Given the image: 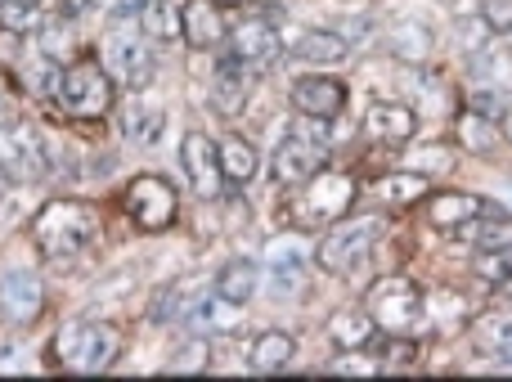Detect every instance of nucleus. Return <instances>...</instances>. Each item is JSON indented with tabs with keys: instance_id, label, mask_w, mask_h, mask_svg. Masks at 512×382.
<instances>
[{
	"instance_id": "obj_1",
	"label": "nucleus",
	"mask_w": 512,
	"mask_h": 382,
	"mask_svg": "<svg viewBox=\"0 0 512 382\" xmlns=\"http://www.w3.org/2000/svg\"><path fill=\"white\" fill-rule=\"evenodd\" d=\"M32 234H36V248H41L45 261H68L99 239V216L90 203L59 198V203H50L41 216H36Z\"/></svg>"
},
{
	"instance_id": "obj_2",
	"label": "nucleus",
	"mask_w": 512,
	"mask_h": 382,
	"mask_svg": "<svg viewBox=\"0 0 512 382\" xmlns=\"http://www.w3.org/2000/svg\"><path fill=\"white\" fill-rule=\"evenodd\" d=\"M122 351V333L113 324H99V320H81L68 324V329L54 338V356H59L63 369H77V374H99L108 369Z\"/></svg>"
},
{
	"instance_id": "obj_3",
	"label": "nucleus",
	"mask_w": 512,
	"mask_h": 382,
	"mask_svg": "<svg viewBox=\"0 0 512 382\" xmlns=\"http://www.w3.org/2000/svg\"><path fill=\"white\" fill-rule=\"evenodd\" d=\"M59 104L68 108L72 117H81V122L108 117V108H113V77H108L104 63H95V59L68 63L63 81H59Z\"/></svg>"
},
{
	"instance_id": "obj_4",
	"label": "nucleus",
	"mask_w": 512,
	"mask_h": 382,
	"mask_svg": "<svg viewBox=\"0 0 512 382\" xmlns=\"http://www.w3.org/2000/svg\"><path fill=\"white\" fill-rule=\"evenodd\" d=\"M104 54H108V68H113V77L122 81V86L140 90L153 81L158 59H153V50H149V32H144L135 18H122V23L104 36Z\"/></svg>"
},
{
	"instance_id": "obj_5",
	"label": "nucleus",
	"mask_w": 512,
	"mask_h": 382,
	"mask_svg": "<svg viewBox=\"0 0 512 382\" xmlns=\"http://www.w3.org/2000/svg\"><path fill=\"white\" fill-rule=\"evenodd\" d=\"M364 311L373 315V324L382 333H409L418 324V315H423V293L405 275H382L364 297Z\"/></svg>"
},
{
	"instance_id": "obj_6",
	"label": "nucleus",
	"mask_w": 512,
	"mask_h": 382,
	"mask_svg": "<svg viewBox=\"0 0 512 382\" xmlns=\"http://www.w3.org/2000/svg\"><path fill=\"white\" fill-rule=\"evenodd\" d=\"M126 212H131V221L140 225V230H149V234H158V230H167L171 221H176V185L171 180H162V176H135L131 185H126Z\"/></svg>"
},
{
	"instance_id": "obj_7",
	"label": "nucleus",
	"mask_w": 512,
	"mask_h": 382,
	"mask_svg": "<svg viewBox=\"0 0 512 382\" xmlns=\"http://www.w3.org/2000/svg\"><path fill=\"white\" fill-rule=\"evenodd\" d=\"M45 171H50V149H45L36 126L0 131V176L23 185V180H41Z\"/></svg>"
},
{
	"instance_id": "obj_8",
	"label": "nucleus",
	"mask_w": 512,
	"mask_h": 382,
	"mask_svg": "<svg viewBox=\"0 0 512 382\" xmlns=\"http://www.w3.org/2000/svg\"><path fill=\"white\" fill-rule=\"evenodd\" d=\"M355 203V180L346 171H315L301 189V216L315 225L324 221H342Z\"/></svg>"
},
{
	"instance_id": "obj_9",
	"label": "nucleus",
	"mask_w": 512,
	"mask_h": 382,
	"mask_svg": "<svg viewBox=\"0 0 512 382\" xmlns=\"http://www.w3.org/2000/svg\"><path fill=\"white\" fill-rule=\"evenodd\" d=\"M378 230H382V225L373 221V216H364V221H342V225H333V230H328V239L319 243V266H328V270H351V266H360V261L369 257V248H373V239H378Z\"/></svg>"
},
{
	"instance_id": "obj_10",
	"label": "nucleus",
	"mask_w": 512,
	"mask_h": 382,
	"mask_svg": "<svg viewBox=\"0 0 512 382\" xmlns=\"http://www.w3.org/2000/svg\"><path fill=\"white\" fill-rule=\"evenodd\" d=\"M41 311H45V293L32 270H9V275H0V320L23 329V324L41 320Z\"/></svg>"
},
{
	"instance_id": "obj_11",
	"label": "nucleus",
	"mask_w": 512,
	"mask_h": 382,
	"mask_svg": "<svg viewBox=\"0 0 512 382\" xmlns=\"http://www.w3.org/2000/svg\"><path fill=\"white\" fill-rule=\"evenodd\" d=\"M180 162H185V176L189 185H194L198 198H216L221 194V153H216L212 135L203 131H189L185 144H180Z\"/></svg>"
},
{
	"instance_id": "obj_12",
	"label": "nucleus",
	"mask_w": 512,
	"mask_h": 382,
	"mask_svg": "<svg viewBox=\"0 0 512 382\" xmlns=\"http://www.w3.org/2000/svg\"><path fill=\"white\" fill-rule=\"evenodd\" d=\"M230 54L239 63H248L252 72H265L283 54V41H279V32H274L270 23H261V18H248V23H239L230 32Z\"/></svg>"
},
{
	"instance_id": "obj_13",
	"label": "nucleus",
	"mask_w": 512,
	"mask_h": 382,
	"mask_svg": "<svg viewBox=\"0 0 512 382\" xmlns=\"http://www.w3.org/2000/svg\"><path fill=\"white\" fill-rule=\"evenodd\" d=\"M292 108L315 122H328L346 108V86L333 77H297L292 81Z\"/></svg>"
},
{
	"instance_id": "obj_14",
	"label": "nucleus",
	"mask_w": 512,
	"mask_h": 382,
	"mask_svg": "<svg viewBox=\"0 0 512 382\" xmlns=\"http://www.w3.org/2000/svg\"><path fill=\"white\" fill-rule=\"evenodd\" d=\"M248 95H252V68L248 63H239L230 54V59L216 68V86H212V108L221 117H239L243 108H248Z\"/></svg>"
},
{
	"instance_id": "obj_15",
	"label": "nucleus",
	"mask_w": 512,
	"mask_h": 382,
	"mask_svg": "<svg viewBox=\"0 0 512 382\" xmlns=\"http://www.w3.org/2000/svg\"><path fill=\"white\" fill-rule=\"evenodd\" d=\"M315 167H319V149L306 135L283 140L279 153H274V180H279V185H306V180L315 176Z\"/></svg>"
},
{
	"instance_id": "obj_16",
	"label": "nucleus",
	"mask_w": 512,
	"mask_h": 382,
	"mask_svg": "<svg viewBox=\"0 0 512 382\" xmlns=\"http://www.w3.org/2000/svg\"><path fill=\"white\" fill-rule=\"evenodd\" d=\"M364 131L382 144H405V140H414L418 117H414V108H405V104H373L369 113H364Z\"/></svg>"
},
{
	"instance_id": "obj_17",
	"label": "nucleus",
	"mask_w": 512,
	"mask_h": 382,
	"mask_svg": "<svg viewBox=\"0 0 512 382\" xmlns=\"http://www.w3.org/2000/svg\"><path fill=\"white\" fill-rule=\"evenodd\" d=\"M292 54H297L301 63H315V68H333V63H346L351 45H346L342 32H328V27H310V32L297 36Z\"/></svg>"
},
{
	"instance_id": "obj_18",
	"label": "nucleus",
	"mask_w": 512,
	"mask_h": 382,
	"mask_svg": "<svg viewBox=\"0 0 512 382\" xmlns=\"http://www.w3.org/2000/svg\"><path fill=\"white\" fill-rule=\"evenodd\" d=\"M427 176L423 171H391V176H378L369 185V198L382 207H409L418 203V198H427Z\"/></svg>"
},
{
	"instance_id": "obj_19",
	"label": "nucleus",
	"mask_w": 512,
	"mask_h": 382,
	"mask_svg": "<svg viewBox=\"0 0 512 382\" xmlns=\"http://www.w3.org/2000/svg\"><path fill=\"white\" fill-rule=\"evenodd\" d=\"M221 36H225V23H221L216 0H189L185 5V41L194 45V50H212V45H221Z\"/></svg>"
},
{
	"instance_id": "obj_20",
	"label": "nucleus",
	"mask_w": 512,
	"mask_h": 382,
	"mask_svg": "<svg viewBox=\"0 0 512 382\" xmlns=\"http://www.w3.org/2000/svg\"><path fill=\"white\" fill-rule=\"evenodd\" d=\"M135 23L153 36V41H180L185 36V9L176 0H140Z\"/></svg>"
},
{
	"instance_id": "obj_21",
	"label": "nucleus",
	"mask_w": 512,
	"mask_h": 382,
	"mask_svg": "<svg viewBox=\"0 0 512 382\" xmlns=\"http://www.w3.org/2000/svg\"><path fill=\"white\" fill-rule=\"evenodd\" d=\"M292 356H297V338H292V333L270 329V333H261V338L252 342L248 365L256 369V374H279V369L292 365Z\"/></svg>"
},
{
	"instance_id": "obj_22",
	"label": "nucleus",
	"mask_w": 512,
	"mask_h": 382,
	"mask_svg": "<svg viewBox=\"0 0 512 382\" xmlns=\"http://www.w3.org/2000/svg\"><path fill=\"white\" fill-rule=\"evenodd\" d=\"M427 216H432V225L459 230V225L490 216V203H486V198H477V194H441L432 207H427Z\"/></svg>"
},
{
	"instance_id": "obj_23",
	"label": "nucleus",
	"mask_w": 512,
	"mask_h": 382,
	"mask_svg": "<svg viewBox=\"0 0 512 382\" xmlns=\"http://www.w3.org/2000/svg\"><path fill=\"white\" fill-rule=\"evenodd\" d=\"M378 324H373L369 311H337L333 320H328V338H333L337 351H351V347H373V338H378Z\"/></svg>"
},
{
	"instance_id": "obj_24",
	"label": "nucleus",
	"mask_w": 512,
	"mask_h": 382,
	"mask_svg": "<svg viewBox=\"0 0 512 382\" xmlns=\"http://www.w3.org/2000/svg\"><path fill=\"white\" fill-rule=\"evenodd\" d=\"M216 153H221V176L234 180V185H248V180L256 176V149L248 140H239V135H225L221 144H216Z\"/></svg>"
},
{
	"instance_id": "obj_25",
	"label": "nucleus",
	"mask_w": 512,
	"mask_h": 382,
	"mask_svg": "<svg viewBox=\"0 0 512 382\" xmlns=\"http://www.w3.org/2000/svg\"><path fill=\"white\" fill-rule=\"evenodd\" d=\"M454 131H459V144H463L468 153H481V158H490V153L499 149V131H495V126H490L481 113H472V108H468V113H459Z\"/></svg>"
},
{
	"instance_id": "obj_26",
	"label": "nucleus",
	"mask_w": 512,
	"mask_h": 382,
	"mask_svg": "<svg viewBox=\"0 0 512 382\" xmlns=\"http://www.w3.org/2000/svg\"><path fill=\"white\" fill-rule=\"evenodd\" d=\"M216 293H221L225 302L243 306L256 293V261H230V266L216 275Z\"/></svg>"
},
{
	"instance_id": "obj_27",
	"label": "nucleus",
	"mask_w": 512,
	"mask_h": 382,
	"mask_svg": "<svg viewBox=\"0 0 512 382\" xmlns=\"http://www.w3.org/2000/svg\"><path fill=\"white\" fill-rule=\"evenodd\" d=\"M122 126H126V140L153 144L158 140V131H162V108H144V99H131V104H126Z\"/></svg>"
},
{
	"instance_id": "obj_28",
	"label": "nucleus",
	"mask_w": 512,
	"mask_h": 382,
	"mask_svg": "<svg viewBox=\"0 0 512 382\" xmlns=\"http://www.w3.org/2000/svg\"><path fill=\"white\" fill-rule=\"evenodd\" d=\"M230 306H234V302H225L221 293H216V297H203V302H194V306L185 311V324H189V329H225V324L234 320Z\"/></svg>"
},
{
	"instance_id": "obj_29",
	"label": "nucleus",
	"mask_w": 512,
	"mask_h": 382,
	"mask_svg": "<svg viewBox=\"0 0 512 382\" xmlns=\"http://www.w3.org/2000/svg\"><path fill=\"white\" fill-rule=\"evenodd\" d=\"M477 338L486 351H508L512 347V315L495 311V315H486V320H477Z\"/></svg>"
},
{
	"instance_id": "obj_30",
	"label": "nucleus",
	"mask_w": 512,
	"mask_h": 382,
	"mask_svg": "<svg viewBox=\"0 0 512 382\" xmlns=\"http://www.w3.org/2000/svg\"><path fill=\"white\" fill-rule=\"evenodd\" d=\"M328 374H378V360L369 356V347H351V351H337L333 360H328Z\"/></svg>"
},
{
	"instance_id": "obj_31",
	"label": "nucleus",
	"mask_w": 512,
	"mask_h": 382,
	"mask_svg": "<svg viewBox=\"0 0 512 382\" xmlns=\"http://www.w3.org/2000/svg\"><path fill=\"white\" fill-rule=\"evenodd\" d=\"M274 275H279V288L288 293L292 288H301V275H306V257L297 252V243L292 248H274Z\"/></svg>"
},
{
	"instance_id": "obj_32",
	"label": "nucleus",
	"mask_w": 512,
	"mask_h": 382,
	"mask_svg": "<svg viewBox=\"0 0 512 382\" xmlns=\"http://www.w3.org/2000/svg\"><path fill=\"white\" fill-rule=\"evenodd\" d=\"M477 275L490 279V284H504V279H512V243L481 252V257H477Z\"/></svg>"
},
{
	"instance_id": "obj_33",
	"label": "nucleus",
	"mask_w": 512,
	"mask_h": 382,
	"mask_svg": "<svg viewBox=\"0 0 512 382\" xmlns=\"http://www.w3.org/2000/svg\"><path fill=\"white\" fill-rule=\"evenodd\" d=\"M0 23L14 27V32H32V27L41 23V14H36L32 0H5V5H0Z\"/></svg>"
},
{
	"instance_id": "obj_34",
	"label": "nucleus",
	"mask_w": 512,
	"mask_h": 382,
	"mask_svg": "<svg viewBox=\"0 0 512 382\" xmlns=\"http://www.w3.org/2000/svg\"><path fill=\"white\" fill-rule=\"evenodd\" d=\"M463 234H468L472 243H481V248H504V243H512V225H477V221H468V225H459Z\"/></svg>"
},
{
	"instance_id": "obj_35",
	"label": "nucleus",
	"mask_w": 512,
	"mask_h": 382,
	"mask_svg": "<svg viewBox=\"0 0 512 382\" xmlns=\"http://www.w3.org/2000/svg\"><path fill=\"white\" fill-rule=\"evenodd\" d=\"M207 351H212L207 342H189V347L180 351V356L171 360L167 369H171V374H203V369L212 365V360H207Z\"/></svg>"
},
{
	"instance_id": "obj_36",
	"label": "nucleus",
	"mask_w": 512,
	"mask_h": 382,
	"mask_svg": "<svg viewBox=\"0 0 512 382\" xmlns=\"http://www.w3.org/2000/svg\"><path fill=\"white\" fill-rule=\"evenodd\" d=\"M481 23L490 32H512V0H481Z\"/></svg>"
},
{
	"instance_id": "obj_37",
	"label": "nucleus",
	"mask_w": 512,
	"mask_h": 382,
	"mask_svg": "<svg viewBox=\"0 0 512 382\" xmlns=\"http://www.w3.org/2000/svg\"><path fill=\"white\" fill-rule=\"evenodd\" d=\"M409 167L414 171H450L454 167V158H450V149H441V144H432V149H418L414 158H409Z\"/></svg>"
},
{
	"instance_id": "obj_38",
	"label": "nucleus",
	"mask_w": 512,
	"mask_h": 382,
	"mask_svg": "<svg viewBox=\"0 0 512 382\" xmlns=\"http://www.w3.org/2000/svg\"><path fill=\"white\" fill-rule=\"evenodd\" d=\"M59 81H63V68H54V63L41 54V63H36V72H32V86L41 90L45 99H50V95L59 99Z\"/></svg>"
},
{
	"instance_id": "obj_39",
	"label": "nucleus",
	"mask_w": 512,
	"mask_h": 382,
	"mask_svg": "<svg viewBox=\"0 0 512 382\" xmlns=\"http://www.w3.org/2000/svg\"><path fill=\"white\" fill-rule=\"evenodd\" d=\"M18 50H23V32H14V27L0 23V63H14Z\"/></svg>"
},
{
	"instance_id": "obj_40",
	"label": "nucleus",
	"mask_w": 512,
	"mask_h": 382,
	"mask_svg": "<svg viewBox=\"0 0 512 382\" xmlns=\"http://www.w3.org/2000/svg\"><path fill=\"white\" fill-rule=\"evenodd\" d=\"M95 0H63V14H86Z\"/></svg>"
},
{
	"instance_id": "obj_41",
	"label": "nucleus",
	"mask_w": 512,
	"mask_h": 382,
	"mask_svg": "<svg viewBox=\"0 0 512 382\" xmlns=\"http://www.w3.org/2000/svg\"><path fill=\"white\" fill-rule=\"evenodd\" d=\"M504 135H508V144H512V104L504 108Z\"/></svg>"
},
{
	"instance_id": "obj_42",
	"label": "nucleus",
	"mask_w": 512,
	"mask_h": 382,
	"mask_svg": "<svg viewBox=\"0 0 512 382\" xmlns=\"http://www.w3.org/2000/svg\"><path fill=\"white\" fill-rule=\"evenodd\" d=\"M504 297H508V306H512V279H504Z\"/></svg>"
},
{
	"instance_id": "obj_43",
	"label": "nucleus",
	"mask_w": 512,
	"mask_h": 382,
	"mask_svg": "<svg viewBox=\"0 0 512 382\" xmlns=\"http://www.w3.org/2000/svg\"><path fill=\"white\" fill-rule=\"evenodd\" d=\"M221 5H248V0H221Z\"/></svg>"
},
{
	"instance_id": "obj_44",
	"label": "nucleus",
	"mask_w": 512,
	"mask_h": 382,
	"mask_svg": "<svg viewBox=\"0 0 512 382\" xmlns=\"http://www.w3.org/2000/svg\"><path fill=\"white\" fill-rule=\"evenodd\" d=\"M32 5H41V0H32Z\"/></svg>"
},
{
	"instance_id": "obj_45",
	"label": "nucleus",
	"mask_w": 512,
	"mask_h": 382,
	"mask_svg": "<svg viewBox=\"0 0 512 382\" xmlns=\"http://www.w3.org/2000/svg\"><path fill=\"white\" fill-rule=\"evenodd\" d=\"M0 5H5V0H0Z\"/></svg>"
}]
</instances>
